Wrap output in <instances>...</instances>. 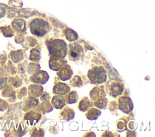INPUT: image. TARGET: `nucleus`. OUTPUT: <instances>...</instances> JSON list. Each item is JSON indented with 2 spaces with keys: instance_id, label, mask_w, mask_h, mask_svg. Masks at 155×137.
<instances>
[{
  "instance_id": "9",
  "label": "nucleus",
  "mask_w": 155,
  "mask_h": 137,
  "mask_svg": "<svg viewBox=\"0 0 155 137\" xmlns=\"http://www.w3.org/2000/svg\"><path fill=\"white\" fill-rule=\"evenodd\" d=\"M70 87L68 86L66 84L59 82L54 86L53 89V92L54 94L63 95L67 94L70 91Z\"/></svg>"
},
{
  "instance_id": "10",
  "label": "nucleus",
  "mask_w": 155,
  "mask_h": 137,
  "mask_svg": "<svg viewBox=\"0 0 155 137\" xmlns=\"http://www.w3.org/2000/svg\"><path fill=\"white\" fill-rule=\"evenodd\" d=\"M51 103L56 109H62L65 105V100L61 95H55L52 98Z\"/></svg>"
},
{
  "instance_id": "6",
  "label": "nucleus",
  "mask_w": 155,
  "mask_h": 137,
  "mask_svg": "<svg viewBox=\"0 0 155 137\" xmlns=\"http://www.w3.org/2000/svg\"><path fill=\"white\" fill-rule=\"evenodd\" d=\"M65 63L66 62L63 60L62 58L52 56L49 60V66L51 69L58 71L65 65Z\"/></svg>"
},
{
  "instance_id": "15",
  "label": "nucleus",
  "mask_w": 155,
  "mask_h": 137,
  "mask_svg": "<svg viewBox=\"0 0 155 137\" xmlns=\"http://www.w3.org/2000/svg\"><path fill=\"white\" fill-rule=\"evenodd\" d=\"M65 34H66L67 39L68 40H69L70 42H73L74 40H76L78 37L77 33L74 31H73L70 28L67 29Z\"/></svg>"
},
{
  "instance_id": "4",
  "label": "nucleus",
  "mask_w": 155,
  "mask_h": 137,
  "mask_svg": "<svg viewBox=\"0 0 155 137\" xmlns=\"http://www.w3.org/2000/svg\"><path fill=\"white\" fill-rule=\"evenodd\" d=\"M84 55V49L81 45L78 43L74 42L69 45L68 56L69 59L72 61H76L81 58Z\"/></svg>"
},
{
  "instance_id": "1",
  "label": "nucleus",
  "mask_w": 155,
  "mask_h": 137,
  "mask_svg": "<svg viewBox=\"0 0 155 137\" xmlns=\"http://www.w3.org/2000/svg\"><path fill=\"white\" fill-rule=\"evenodd\" d=\"M47 46L50 54L53 57L63 59L68 53L67 45L63 40H50L47 42Z\"/></svg>"
},
{
  "instance_id": "18",
  "label": "nucleus",
  "mask_w": 155,
  "mask_h": 137,
  "mask_svg": "<svg viewBox=\"0 0 155 137\" xmlns=\"http://www.w3.org/2000/svg\"><path fill=\"white\" fill-rule=\"evenodd\" d=\"M41 56L40 53L36 49H33L31 51V55H30V60L33 61H38L40 59Z\"/></svg>"
},
{
  "instance_id": "19",
  "label": "nucleus",
  "mask_w": 155,
  "mask_h": 137,
  "mask_svg": "<svg viewBox=\"0 0 155 137\" xmlns=\"http://www.w3.org/2000/svg\"><path fill=\"white\" fill-rule=\"evenodd\" d=\"M70 84L73 86H81L82 84L81 77L79 76H75L70 81Z\"/></svg>"
},
{
  "instance_id": "17",
  "label": "nucleus",
  "mask_w": 155,
  "mask_h": 137,
  "mask_svg": "<svg viewBox=\"0 0 155 137\" xmlns=\"http://www.w3.org/2000/svg\"><path fill=\"white\" fill-rule=\"evenodd\" d=\"M78 100V93L76 91H71L67 96V102L68 104H73L77 102Z\"/></svg>"
},
{
  "instance_id": "14",
  "label": "nucleus",
  "mask_w": 155,
  "mask_h": 137,
  "mask_svg": "<svg viewBox=\"0 0 155 137\" xmlns=\"http://www.w3.org/2000/svg\"><path fill=\"white\" fill-rule=\"evenodd\" d=\"M90 106V103L87 97H84L79 103V109L81 111L85 112L87 110Z\"/></svg>"
},
{
  "instance_id": "7",
  "label": "nucleus",
  "mask_w": 155,
  "mask_h": 137,
  "mask_svg": "<svg viewBox=\"0 0 155 137\" xmlns=\"http://www.w3.org/2000/svg\"><path fill=\"white\" fill-rule=\"evenodd\" d=\"M58 71L57 75L62 81H66L70 79L73 74L72 70L68 65H64Z\"/></svg>"
},
{
  "instance_id": "16",
  "label": "nucleus",
  "mask_w": 155,
  "mask_h": 137,
  "mask_svg": "<svg viewBox=\"0 0 155 137\" xmlns=\"http://www.w3.org/2000/svg\"><path fill=\"white\" fill-rule=\"evenodd\" d=\"M30 88V92L31 94L35 97L40 96L43 91L42 87L38 85H31Z\"/></svg>"
},
{
  "instance_id": "20",
  "label": "nucleus",
  "mask_w": 155,
  "mask_h": 137,
  "mask_svg": "<svg viewBox=\"0 0 155 137\" xmlns=\"http://www.w3.org/2000/svg\"><path fill=\"white\" fill-rule=\"evenodd\" d=\"M107 102V101H106L105 99L101 98V99H99L96 101V102L95 103V106L96 107L100 108V109H103L106 106Z\"/></svg>"
},
{
  "instance_id": "2",
  "label": "nucleus",
  "mask_w": 155,
  "mask_h": 137,
  "mask_svg": "<svg viewBox=\"0 0 155 137\" xmlns=\"http://www.w3.org/2000/svg\"><path fill=\"white\" fill-rule=\"evenodd\" d=\"M31 33L39 37L44 36L49 30L50 25L43 19H34L30 24Z\"/></svg>"
},
{
  "instance_id": "11",
  "label": "nucleus",
  "mask_w": 155,
  "mask_h": 137,
  "mask_svg": "<svg viewBox=\"0 0 155 137\" xmlns=\"http://www.w3.org/2000/svg\"><path fill=\"white\" fill-rule=\"evenodd\" d=\"M124 90V86L118 82H113L111 84L110 91L111 95L114 97H116L122 94Z\"/></svg>"
},
{
  "instance_id": "8",
  "label": "nucleus",
  "mask_w": 155,
  "mask_h": 137,
  "mask_svg": "<svg viewBox=\"0 0 155 137\" xmlns=\"http://www.w3.org/2000/svg\"><path fill=\"white\" fill-rule=\"evenodd\" d=\"M49 78V75L47 72L44 71H41L35 74L31 77V80L33 82L35 83L44 84L45 83Z\"/></svg>"
},
{
  "instance_id": "13",
  "label": "nucleus",
  "mask_w": 155,
  "mask_h": 137,
  "mask_svg": "<svg viewBox=\"0 0 155 137\" xmlns=\"http://www.w3.org/2000/svg\"><path fill=\"white\" fill-rule=\"evenodd\" d=\"M101 113V112L99 110L92 108L87 112V113H86V116L90 120H95L98 118Z\"/></svg>"
},
{
  "instance_id": "5",
  "label": "nucleus",
  "mask_w": 155,
  "mask_h": 137,
  "mask_svg": "<svg viewBox=\"0 0 155 137\" xmlns=\"http://www.w3.org/2000/svg\"><path fill=\"white\" fill-rule=\"evenodd\" d=\"M119 108L125 113H128L133 109L131 99L128 97H121L119 99Z\"/></svg>"
},
{
  "instance_id": "3",
  "label": "nucleus",
  "mask_w": 155,
  "mask_h": 137,
  "mask_svg": "<svg viewBox=\"0 0 155 137\" xmlns=\"http://www.w3.org/2000/svg\"><path fill=\"white\" fill-rule=\"evenodd\" d=\"M87 76L93 84H101L107 80V73L102 66H95L88 71Z\"/></svg>"
},
{
  "instance_id": "12",
  "label": "nucleus",
  "mask_w": 155,
  "mask_h": 137,
  "mask_svg": "<svg viewBox=\"0 0 155 137\" xmlns=\"http://www.w3.org/2000/svg\"><path fill=\"white\" fill-rule=\"evenodd\" d=\"M61 116H62V119L67 121H69L74 118V112L73 110V109H70L69 107H67L62 111V112L61 113Z\"/></svg>"
}]
</instances>
